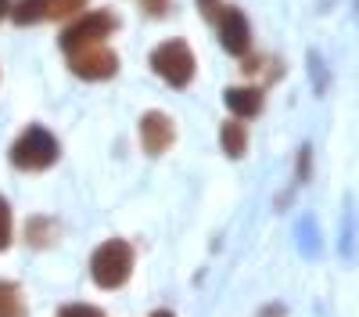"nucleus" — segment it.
Wrapping results in <instances>:
<instances>
[{
    "label": "nucleus",
    "mask_w": 359,
    "mask_h": 317,
    "mask_svg": "<svg viewBox=\"0 0 359 317\" xmlns=\"http://www.w3.org/2000/svg\"><path fill=\"white\" fill-rule=\"evenodd\" d=\"M133 264H137L133 245L123 238H108L90 252V278H94L97 288L111 292V288H123L133 278Z\"/></svg>",
    "instance_id": "1"
},
{
    "label": "nucleus",
    "mask_w": 359,
    "mask_h": 317,
    "mask_svg": "<svg viewBox=\"0 0 359 317\" xmlns=\"http://www.w3.org/2000/svg\"><path fill=\"white\" fill-rule=\"evenodd\" d=\"M11 166L22 169V173H40V169H50L57 162V155H62V148H57V137L47 130V127H25L15 144H11Z\"/></svg>",
    "instance_id": "2"
},
{
    "label": "nucleus",
    "mask_w": 359,
    "mask_h": 317,
    "mask_svg": "<svg viewBox=\"0 0 359 317\" xmlns=\"http://www.w3.org/2000/svg\"><path fill=\"white\" fill-rule=\"evenodd\" d=\"M151 69L169 83L176 91L191 86L194 72H198V62H194V51L187 40H162L155 51H151Z\"/></svg>",
    "instance_id": "3"
},
{
    "label": "nucleus",
    "mask_w": 359,
    "mask_h": 317,
    "mask_svg": "<svg viewBox=\"0 0 359 317\" xmlns=\"http://www.w3.org/2000/svg\"><path fill=\"white\" fill-rule=\"evenodd\" d=\"M118 29V18L111 11H90L79 15L72 25H65L62 33V51H76V47H90V44H108V37Z\"/></svg>",
    "instance_id": "4"
},
{
    "label": "nucleus",
    "mask_w": 359,
    "mask_h": 317,
    "mask_svg": "<svg viewBox=\"0 0 359 317\" xmlns=\"http://www.w3.org/2000/svg\"><path fill=\"white\" fill-rule=\"evenodd\" d=\"M69 69L79 79H111L118 69V58L108 44H90V47L69 51Z\"/></svg>",
    "instance_id": "5"
},
{
    "label": "nucleus",
    "mask_w": 359,
    "mask_h": 317,
    "mask_svg": "<svg viewBox=\"0 0 359 317\" xmlns=\"http://www.w3.org/2000/svg\"><path fill=\"white\" fill-rule=\"evenodd\" d=\"M216 33H219L223 51L233 54V58H245L252 51V22H248V15L241 8L226 4L219 11V18H216Z\"/></svg>",
    "instance_id": "6"
},
{
    "label": "nucleus",
    "mask_w": 359,
    "mask_h": 317,
    "mask_svg": "<svg viewBox=\"0 0 359 317\" xmlns=\"http://www.w3.org/2000/svg\"><path fill=\"white\" fill-rule=\"evenodd\" d=\"M83 8H86V0H15L11 18L18 25H33V22H47V18L79 15Z\"/></svg>",
    "instance_id": "7"
},
{
    "label": "nucleus",
    "mask_w": 359,
    "mask_h": 317,
    "mask_svg": "<svg viewBox=\"0 0 359 317\" xmlns=\"http://www.w3.org/2000/svg\"><path fill=\"white\" fill-rule=\"evenodd\" d=\"M176 144V123L165 112H144L140 115V148L147 155H165Z\"/></svg>",
    "instance_id": "8"
},
{
    "label": "nucleus",
    "mask_w": 359,
    "mask_h": 317,
    "mask_svg": "<svg viewBox=\"0 0 359 317\" xmlns=\"http://www.w3.org/2000/svg\"><path fill=\"white\" fill-rule=\"evenodd\" d=\"M223 101L233 112V119H255V115L262 112V105H266L259 86H226Z\"/></svg>",
    "instance_id": "9"
},
{
    "label": "nucleus",
    "mask_w": 359,
    "mask_h": 317,
    "mask_svg": "<svg viewBox=\"0 0 359 317\" xmlns=\"http://www.w3.org/2000/svg\"><path fill=\"white\" fill-rule=\"evenodd\" d=\"M219 144L226 159H245L248 152V130H245V119H226L223 130H219Z\"/></svg>",
    "instance_id": "10"
},
{
    "label": "nucleus",
    "mask_w": 359,
    "mask_h": 317,
    "mask_svg": "<svg viewBox=\"0 0 359 317\" xmlns=\"http://www.w3.org/2000/svg\"><path fill=\"white\" fill-rule=\"evenodd\" d=\"M57 235H62V231H57V224L50 216H33L25 224V242L33 249H50L57 242Z\"/></svg>",
    "instance_id": "11"
},
{
    "label": "nucleus",
    "mask_w": 359,
    "mask_h": 317,
    "mask_svg": "<svg viewBox=\"0 0 359 317\" xmlns=\"http://www.w3.org/2000/svg\"><path fill=\"white\" fill-rule=\"evenodd\" d=\"M25 313H29V306H25L22 285L0 278V317H25Z\"/></svg>",
    "instance_id": "12"
},
{
    "label": "nucleus",
    "mask_w": 359,
    "mask_h": 317,
    "mask_svg": "<svg viewBox=\"0 0 359 317\" xmlns=\"http://www.w3.org/2000/svg\"><path fill=\"white\" fill-rule=\"evenodd\" d=\"M11 242H15V227H11V206H8V198L0 195V252H4Z\"/></svg>",
    "instance_id": "13"
},
{
    "label": "nucleus",
    "mask_w": 359,
    "mask_h": 317,
    "mask_svg": "<svg viewBox=\"0 0 359 317\" xmlns=\"http://www.w3.org/2000/svg\"><path fill=\"white\" fill-rule=\"evenodd\" d=\"M57 317H108L101 306H90V303H69L57 310Z\"/></svg>",
    "instance_id": "14"
},
{
    "label": "nucleus",
    "mask_w": 359,
    "mask_h": 317,
    "mask_svg": "<svg viewBox=\"0 0 359 317\" xmlns=\"http://www.w3.org/2000/svg\"><path fill=\"white\" fill-rule=\"evenodd\" d=\"M198 8H201V15H205L208 22H216V18H219V11H223L226 4H219V0H198Z\"/></svg>",
    "instance_id": "15"
},
{
    "label": "nucleus",
    "mask_w": 359,
    "mask_h": 317,
    "mask_svg": "<svg viewBox=\"0 0 359 317\" xmlns=\"http://www.w3.org/2000/svg\"><path fill=\"white\" fill-rule=\"evenodd\" d=\"M306 173H309V148H302V159H298V177L306 181Z\"/></svg>",
    "instance_id": "16"
},
{
    "label": "nucleus",
    "mask_w": 359,
    "mask_h": 317,
    "mask_svg": "<svg viewBox=\"0 0 359 317\" xmlns=\"http://www.w3.org/2000/svg\"><path fill=\"white\" fill-rule=\"evenodd\" d=\"M11 8H15V0H0V18H8Z\"/></svg>",
    "instance_id": "17"
},
{
    "label": "nucleus",
    "mask_w": 359,
    "mask_h": 317,
    "mask_svg": "<svg viewBox=\"0 0 359 317\" xmlns=\"http://www.w3.org/2000/svg\"><path fill=\"white\" fill-rule=\"evenodd\" d=\"M147 317H176V313H172V310H165V306H162V310H151V313H147Z\"/></svg>",
    "instance_id": "18"
}]
</instances>
